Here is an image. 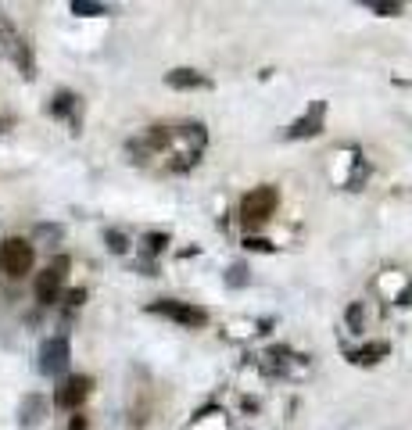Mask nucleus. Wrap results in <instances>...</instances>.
Masks as SVG:
<instances>
[{
	"instance_id": "dca6fc26",
	"label": "nucleus",
	"mask_w": 412,
	"mask_h": 430,
	"mask_svg": "<svg viewBox=\"0 0 412 430\" xmlns=\"http://www.w3.org/2000/svg\"><path fill=\"white\" fill-rule=\"evenodd\" d=\"M247 248H255V251H269V240H259V237H251V240H247Z\"/></svg>"
},
{
	"instance_id": "6ab92c4d",
	"label": "nucleus",
	"mask_w": 412,
	"mask_h": 430,
	"mask_svg": "<svg viewBox=\"0 0 412 430\" xmlns=\"http://www.w3.org/2000/svg\"><path fill=\"white\" fill-rule=\"evenodd\" d=\"M69 430H86V416H72V423H69Z\"/></svg>"
},
{
	"instance_id": "f03ea898",
	"label": "nucleus",
	"mask_w": 412,
	"mask_h": 430,
	"mask_svg": "<svg viewBox=\"0 0 412 430\" xmlns=\"http://www.w3.org/2000/svg\"><path fill=\"white\" fill-rule=\"evenodd\" d=\"M276 190L273 187H259V190H251L244 201H240V215H244V223L247 226H259V223H266L269 215L276 211Z\"/></svg>"
},
{
	"instance_id": "f8f14e48",
	"label": "nucleus",
	"mask_w": 412,
	"mask_h": 430,
	"mask_svg": "<svg viewBox=\"0 0 412 430\" xmlns=\"http://www.w3.org/2000/svg\"><path fill=\"white\" fill-rule=\"evenodd\" d=\"M165 240H169L165 233H147V237H144V248H147V255H158V251L165 248Z\"/></svg>"
},
{
	"instance_id": "9b49d317",
	"label": "nucleus",
	"mask_w": 412,
	"mask_h": 430,
	"mask_svg": "<svg viewBox=\"0 0 412 430\" xmlns=\"http://www.w3.org/2000/svg\"><path fill=\"white\" fill-rule=\"evenodd\" d=\"M72 108H76V94H65V90H61L54 97V115H69Z\"/></svg>"
},
{
	"instance_id": "2eb2a0df",
	"label": "nucleus",
	"mask_w": 412,
	"mask_h": 430,
	"mask_svg": "<svg viewBox=\"0 0 412 430\" xmlns=\"http://www.w3.org/2000/svg\"><path fill=\"white\" fill-rule=\"evenodd\" d=\"M83 301H86V291H83V287L69 291V305H83Z\"/></svg>"
},
{
	"instance_id": "423d86ee",
	"label": "nucleus",
	"mask_w": 412,
	"mask_h": 430,
	"mask_svg": "<svg viewBox=\"0 0 412 430\" xmlns=\"http://www.w3.org/2000/svg\"><path fill=\"white\" fill-rule=\"evenodd\" d=\"M90 384H93L90 377H69V380H61L54 402H57L61 409H79V405L86 402V394H90Z\"/></svg>"
},
{
	"instance_id": "f3484780",
	"label": "nucleus",
	"mask_w": 412,
	"mask_h": 430,
	"mask_svg": "<svg viewBox=\"0 0 412 430\" xmlns=\"http://www.w3.org/2000/svg\"><path fill=\"white\" fill-rule=\"evenodd\" d=\"M230 272H233V276H230V284H244V265H233Z\"/></svg>"
},
{
	"instance_id": "f257e3e1",
	"label": "nucleus",
	"mask_w": 412,
	"mask_h": 430,
	"mask_svg": "<svg viewBox=\"0 0 412 430\" xmlns=\"http://www.w3.org/2000/svg\"><path fill=\"white\" fill-rule=\"evenodd\" d=\"M33 244L22 240V237H8L4 244H0V269H4V276H11V280H18V276H25L29 269H33Z\"/></svg>"
},
{
	"instance_id": "6e6552de",
	"label": "nucleus",
	"mask_w": 412,
	"mask_h": 430,
	"mask_svg": "<svg viewBox=\"0 0 412 430\" xmlns=\"http://www.w3.org/2000/svg\"><path fill=\"white\" fill-rule=\"evenodd\" d=\"M43 416H47V398L43 394H25L22 409H18V423L22 426H36Z\"/></svg>"
},
{
	"instance_id": "ddd939ff",
	"label": "nucleus",
	"mask_w": 412,
	"mask_h": 430,
	"mask_svg": "<svg viewBox=\"0 0 412 430\" xmlns=\"http://www.w3.org/2000/svg\"><path fill=\"white\" fill-rule=\"evenodd\" d=\"M104 240H108V248H111L115 255H122L125 248H130V244H125V237H122L118 230H108V233H104Z\"/></svg>"
},
{
	"instance_id": "9d476101",
	"label": "nucleus",
	"mask_w": 412,
	"mask_h": 430,
	"mask_svg": "<svg viewBox=\"0 0 412 430\" xmlns=\"http://www.w3.org/2000/svg\"><path fill=\"white\" fill-rule=\"evenodd\" d=\"M169 86H176V90H190V86H208V79H205V76H198V72H190V69H176V72H169Z\"/></svg>"
},
{
	"instance_id": "1a4fd4ad",
	"label": "nucleus",
	"mask_w": 412,
	"mask_h": 430,
	"mask_svg": "<svg viewBox=\"0 0 412 430\" xmlns=\"http://www.w3.org/2000/svg\"><path fill=\"white\" fill-rule=\"evenodd\" d=\"M391 348L384 345V341H376V345H366V348H359V352H348V359H352L355 366H373L376 359H384Z\"/></svg>"
},
{
	"instance_id": "7ed1b4c3",
	"label": "nucleus",
	"mask_w": 412,
	"mask_h": 430,
	"mask_svg": "<svg viewBox=\"0 0 412 430\" xmlns=\"http://www.w3.org/2000/svg\"><path fill=\"white\" fill-rule=\"evenodd\" d=\"M69 366V337H47L40 348V373L61 377Z\"/></svg>"
},
{
	"instance_id": "4468645a",
	"label": "nucleus",
	"mask_w": 412,
	"mask_h": 430,
	"mask_svg": "<svg viewBox=\"0 0 412 430\" xmlns=\"http://www.w3.org/2000/svg\"><path fill=\"white\" fill-rule=\"evenodd\" d=\"M72 11L76 15H104V4H86V0H76Z\"/></svg>"
},
{
	"instance_id": "39448f33",
	"label": "nucleus",
	"mask_w": 412,
	"mask_h": 430,
	"mask_svg": "<svg viewBox=\"0 0 412 430\" xmlns=\"http://www.w3.org/2000/svg\"><path fill=\"white\" fill-rule=\"evenodd\" d=\"M151 312L169 316V319H176L183 326H205L208 323L205 309H198V305H179V301H158V305H151Z\"/></svg>"
},
{
	"instance_id": "a211bd4d",
	"label": "nucleus",
	"mask_w": 412,
	"mask_h": 430,
	"mask_svg": "<svg viewBox=\"0 0 412 430\" xmlns=\"http://www.w3.org/2000/svg\"><path fill=\"white\" fill-rule=\"evenodd\" d=\"M348 319H352V326H359V323H362V309H359V305H352V312H348Z\"/></svg>"
},
{
	"instance_id": "0eeeda50",
	"label": "nucleus",
	"mask_w": 412,
	"mask_h": 430,
	"mask_svg": "<svg viewBox=\"0 0 412 430\" xmlns=\"http://www.w3.org/2000/svg\"><path fill=\"white\" fill-rule=\"evenodd\" d=\"M323 111H327V104L315 101V104L308 108V115H301L294 126L287 130V137H291V140H298V137H315V133H320V126H323Z\"/></svg>"
},
{
	"instance_id": "20e7f679",
	"label": "nucleus",
	"mask_w": 412,
	"mask_h": 430,
	"mask_svg": "<svg viewBox=\"0 0 412 430\" xmlns=\"http://www.w3.org/2000/svg\"><path fill=\"white\" fill-rule=\"evenodd\" d=\"M65 272H69V258H54V265H50V269H43V272L36 276V301H43V305L57 301Z\"/></svg>"
}]
</instances>
